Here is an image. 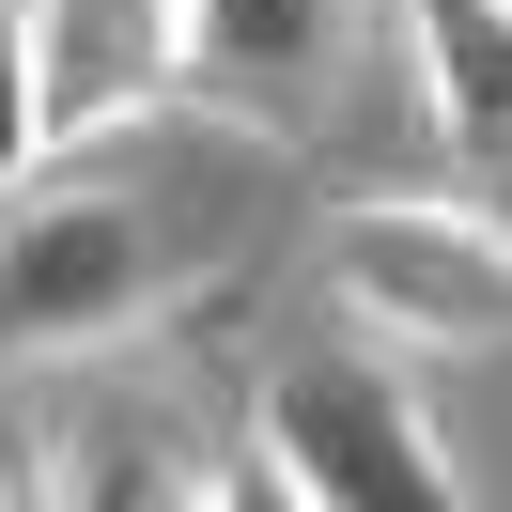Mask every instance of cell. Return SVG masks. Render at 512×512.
I'll return each mask as SVG.
<instances>
[{
	"mask_svg": "<svg viewBox=\"0 0 512 512\" xmlns=\"http://www.w3.org/2000/svg\"><path fill=\"white\" fill-rule=\"evenodd\" d=\"M171 295V249L125 187H47L32 218L0 233V342L32 357H94V342H140Z\"/></svg>",
	"mask_w": 512,
	"mask_h": 512,
	"instance_id": "3957f363",
	"label": "cell"
},
{
	"mask_svg": "<svg viewBox=\"0 0 512 512\" xmlns=\"http://www.w3.org/2000/svg\"><path fill=\"white\" fill-rule=\"evenodd\" d=\"M357 47V0H171V78L218 109H311Z\"/></svg>",
	"mask_w": 512,
	"mask_h": 512,
	"instance_id": "277c9868",
	"label": "cell"
},
{
	"mask_svg": "<svg viewBox=\"0 0 512 512\" xmlns=\"http://www.w3.org/2000/svg\"><path fill=\"white\" fill-rule=\"evenodd\" d=\"M419 16V109L450 156L512 171V0H404Z\"/></svg>",
	"mask_w": 512,
	"mask_h": 512,
	"instance_id": "8992f818",
	"label": "cell"
},
{
	"mask_svg": "<svg viewBox=\"0 0 512 512\" xmlns=\"http://www.w3.org/2000/svg\"><path fill=\"white\" fill-rule=\"evenodd\" d=\"M326 295L373 326L388 357H450L512 326V233L450 187H357L326 218Z\"/></svg>",
	"mask_w": 512,
	"mask_h": 512,
	"instance_id": "7a4b0ae2",
	"label": "cell"
},
{
	"mask_svg": "<svg viewBox=\"0 0 512 512\" xmlns=\"http://www.w3.org/2000/svg\"><path fill=\"white\" fill-rule=\"evenodd\" d=\"M249 450H264V497H311V512H450L466 466H450L435 404L388 373V342H326V357H280L249 404Z\"/></svg>",
	"mask_w": 512,
	"mask_h": 512,
	"instance_id": "6da1fadb",
	"label": "cell"
},
{
	"mask_svg": "<svg viewBox=\"0 0 512 512\" xmlns=\"http://www.w3.org/2000/svg\"><path fill=\"white\" fill-rule=\"evenodd\" d=\"M32 63H47V140H94L140 94H171V0H32Z\"/></svg>",
	"mask_w": 512,
	"mask_h": 512,
	"instance_id": "5b68a950",
	"label": "cell"
},
{
	"mask_svg": "<svg viewBox=\"0 0 512 512\" xmlns=\"http://www.w3.org/2000/svg\"><path fill=\"white\" fill-rule=\"evenodd\" d=\"M63 156L47 140V63H32V0H0V187H32Z\"/></svg>",
	"mask_w": 512,
	"mask_h": 512,
	"instance_id": "52a82bcc",
	"label": "cell"
}]
</instances>
